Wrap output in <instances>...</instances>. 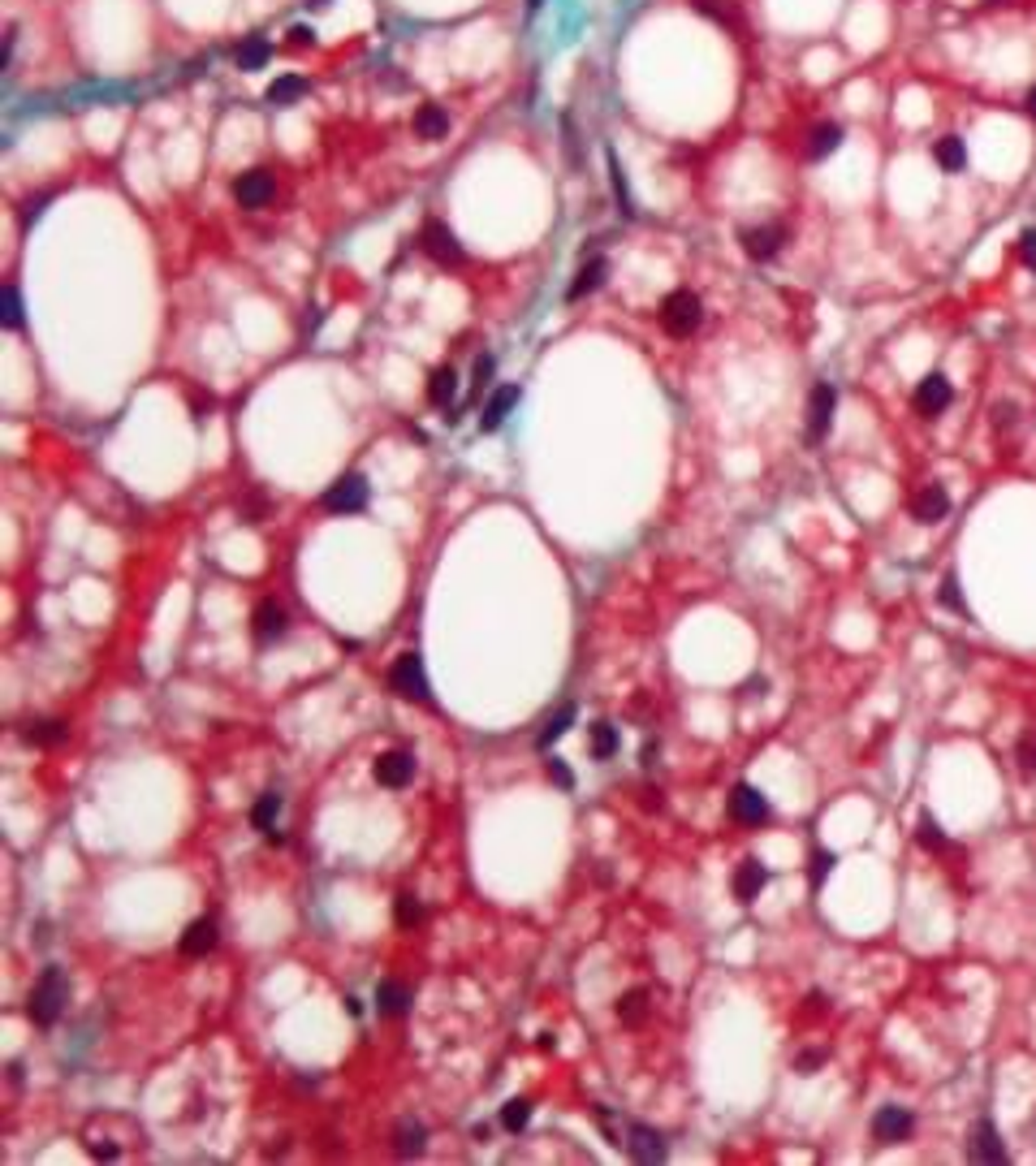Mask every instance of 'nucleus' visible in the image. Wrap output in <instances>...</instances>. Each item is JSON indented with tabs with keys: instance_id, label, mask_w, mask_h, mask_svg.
Returning a JSON list of instances; mask_svg holds the SVG:
<instances>
[{
	"instance_id": "f257e3e1",
	"label": "nucleus",
	"mask_w": 1036,
	"mask_h": 1166,
	"mask_svg": "<svg viewBox=\"0 0 1036 1166\" xmlns=\"http://www.w3.org/2000/svg\"><path fill=\"white\" fill-rule=\"evenodd\" d=\"M65 1003H70V981H65V972L43 968V976L35 981L31 998H26V1015H31V1024L52 1028L61 1015H65Z\"/></svg>"
},
{
	"instance_id": "f03ea898",
	"label": "nucleus",
	"mask_w": 1036,
	"mask_h": 1166,
	"mask_svg": "<svg viewBox=\"0 0 1036 1166\" xmlns=\"http://www.w3.org/2000/svg\"><path fill=\"white\" fill-rule=\"evenodd\" d=\"M389 687L402 700H415V704H432V683L428 670H424V657L419 653H402L389 670Z\"/></svg>"
},
{
	"instance_id": "7ed1b4c3",
	"label": "nucleus",
	"mask_w": 1036,
	"mask_h": 1166,
	"mask_svg": "<svg viewBox=\"0 0 1036 1166\" xmlns=\"http://www.w3.org/2000/svg\"><path fill=\"white\" fill-rule=\"evenodd\" d=\"M700 320H705V303H700V294H691V290H674V294L661 303V324L669 337H691L700 329Z\"/></svg>"
},
{
	"instance_id": "20e7f679",
	"label": "nucleus",
	"mask_w": 1036,
	"mask_h": 1166,
	"mask_svg": "<svg viewBox=\"0 0 1036 1166\" xmlns=\"http://www.w3.org/2000/svg\"><path fill=\"white\" fill-rule=\"evenodd\" d=\"M368 497H372L368 480H363L359 471H350V475H337L329 489H324L320 506H324L329 514H359L363 506H368Z\"/></svg>"
},
{
	"instance_id": "39448f33",
	"label": "nucleus",
	"mask_w": 1036,
	"mask_h": 1166,
	"mask_svg": "<svg viewBox=\"0 0 1036 1166\" xmlns=\"http://www.w3.org/2000/svg\"><path fill=\"white\" fill-rule=\"evenodd\" d=\"M372 778L380 782V787H389V791H402V787L415 778V756L411 751H402V748L380 751V756H376V765H372Z\"/></svg>"
},
{
	"instance_id": "423d86ee",
	"label": "nucleus",
	"mask_w": 1036,
	"mask_h": 1166,
	"mask_svg": "<svg viewBox=\"0 0 1036 1166\" xmlns=\"http://www.w3.org/2000/svg\"><path fill=\"white\" fill-rule=\"evenodd\" d=\"M419 247L428 251L436 264H445V268H458L462 264V247H458V238H453V229L450 225H441V220H428L424 225V234H419Z\"/></svg>"
},
{
	"instance_id": "0eeeda50",
	"label": "nucleus",
	"mask_w": 1036,
	"mask_h": 1166,
	"mask_svg": "<svg viewBox=\"0 0 1036 1166\" xmlns=\"http://www.w3.org/2000/svg\"><path fill=\"white\" fill-rule=\"evenodd\" d=\"M911 1127H916V1119H911V1110H902V1106H881L877 1115H873V1136H877V1145H902V1141L911 1136Z\"/></svg>"
},
{
	"instance_id": "6e6552de",
	"label": "nucleus",
	"mask_w": 1036,
	"mask_h": 1166,
	"mask_svg": "<svg viewBox=\"0 0 1036 1166\" xmlns=\"http://www.w3.org/2000/svg\"><path fill=\"white\" fill-rule=\"evenodd\" d=\"M834 406H838V394H834V385H817L812 397H807V441L817 445L825 441L829 433V424H834Z\"/></svg>"
},
{
	"instance_id": "1a4fd4ad",
	"label": "nucleus",
	"mask_w": 1036,
	"mask_h": 1166,
	"mask_svg": "<svg viewBox=\"0 0 1036 1166\" xmlns=\"http://www.w3.org/2000/svg\"><path fill=\"white\" fill-rule=\"evenodd\" d=\"M730 816H734V821H743V826H764V821L773 816V808H769V799H764L756 787L739 782L734 795H730Z\"/></svg>"
},
{
	"instance_id": "9d476101",
	"label": "nucleus",
	"mask_w": 1036,
	"mask_h": 1166,
	"mask_svg": "<svg viewBox=\"0 0 1036 1166\" xmlns=\"http://www.w3.org/2000/svg\"><path fill=\"white\" fill-rule=\"evenodd\" d=\"M251 631H255L259 644L281 639V635L290 631V613H285V605H281V601H259V605H255V618H251Z\"/></svg>"
},
{
	"instance_id": "9b49d317",
	"label": "nucleus",
	"mask_w": 1036,
	"mask_h": 1166,
	"mask_svg": "<svg viewBox=\"0 0 1036 1166\" xmlns=\"http://www.w3.org/2000/svg\"><path fill=\"white\" fill-rule=\"evenodd\" d=\"M955 402V389H950V380L941 372H929L924 380L916 385V406H919V415H941L946 406Z\"/></svg>"
},
{
	"instance_id": "f8f14e48",
	"label": "nucleus",
	"mask_w": 1036,
	"mask_h": 1166,
	"mask_svg": "<svg viewBox=\"0 0 1036 1166\" xmlns=\"http://www.w3.org/2000/svg\"><path fill=\"white\" fill-rule=\"evenodd\" d=\"M626 1153L635 1158V1162H665V1136L661 1132H652L644 1124H630L626 1127Z\"/></svg>"
},
{
	"instance_id": "ddd939ff",
	"label": "nucleus",
	"mask_w": 1036,
	"mask_h": 1166,
	"mask_svg": "<svg viewBox=\"0 0 1036 1166\" xmlns=\"http://www.w3.org/2000/svg\"><path fill=\"white\" fill-rule=\"evenodd\" d=\"M946 514H950V493H946L941 484H929V489H919V493L911 497V518L924 523V527L941 523Z\"/></svg>"
},
{
	"instance_id": "4468645a",
	"label": "nucleus",
	"mask_w": 1036,
	"mask_h": 1166,
	"mask_svg": "<svg viewBox=\"0 0 1036 1166\" xmlns=\"http://www.w3.org/2000/svg\"><path fill=\"white\" fill-rule=\"evenodd\" d=\"M967 1158H972V1162H1006V1145H1002V1136H997V1127L989 1124V1119H980V1124L972 1127Z\"/></svg>"
},
{
	"instance_id": "2eb2a0df",
	"label": "nucleus",
	"mask_w": 1036,
	"mask_h": 1166,
	"mask_svg": "<svg viewBox=\"0 0 1036 1166\" xmlns=\"http://www.w3.org/2000/svg\"><path fill=\"white\" fill-rule=\"evenodd\" d=\"M786 242V225H756V229H743V251L751 259H773Z\"/></svg>"
},
{
	"instance_id": "dca6fc26",
	"label": "nucleus",
	"mask_w": 1036,
	"mask_h": 1166,
	"mask_svg": "<svg viewBox=\"0 0 1036 1166\" xmlns=\"http://www.w3.org/2000/svg\"><path fill=\"white\" fill-rule=\"evenodd\" d=\"M273 195H276V182L268 178L264 169H251V173H242V178L234 182V199L242 208H264Z\"/></svg>"
},
{
	"instance_id": "f3484780",
	"label": "nucleus",
	"mask_w": 1036,
	"mask_h": 1166,
	"mask_svg": "<svg viewBox=\"0 0 1036 1166\" xmlns=\"http://www.w3.org/2000/svg\"><path fill=\"white\" fill-rule=\"evenodd\" d=\"M518 397H523V389L518 385H501L497 394L484 402V415H480V433H497L501 424H506V415L518 406Z\"/></svg>"
},
{
	"instance_id": "a211bd4d",
	"label": "nucleus",
	"mask_w": 1036,
	"mask_h": 1166,
	"mask_svg": "<svg viewBox=\"0 0 1036 1166\" xmlns=\"http://www.w3.org/2000/svg\"><path fill=\"white\" fill-rule=\"evenodd\" d=\"M216 942H220V929H216V920H212V916H199L195 925L182 933V955H186V959H203L208 950H216Z\"/></svg>"
},
{
	"instance_id": "6ab92c4d",
	"label": "nucleus",
	"mask_w": 1036,
	"mask_h": 1166,
	"mask_svg": "<svg viewBox=\"0 0 1036 1166\" xmlns=\"http://www.w3.org/2000/svg\"><path fill=\"white\" fill-rule=\"evenodd\" d=\"M764 886H769V869H764L761 860H743V864L734 869V899H739V903H756Z\"/></svg>"
},
{
	"instance_id": "aec40b11",
	"label": "nucleus",
	"mask_w": 1036,
	"mask_h": 1166,
	"mask_svg": "<svg viewBox=\"0 0 1036 1166\" xmlns=\"http://www.w3.org/2000/svg\"><path fill=\"white\" fill-rule=\"evenodd\" d=\"M376 1007L380 1015H389V1020H402L406 1011H411V989L402 985V981H380L376 985Z\"/></svg>"
},
{
	"instance_id": "412c9836",
	"label": "nucleus",
	"mask_w": 1036,
	"mask_h": 1166,
	"mask_svg": "<svg viewBox=\"0 0 1036 1166\" xmlns=\"http://www.w3.org/2000/svg\"><path fill=\"white\" fill-rule=\"evenodd\" d=\"M838 147H842V126H838V121H821V126L807 135V156H812V160L834 156Z\"/></svg>"
},
{
	"instance_id": "4be33fe9",
	"label": "nucleus",
	"mask_w": 1036,
	"mask_h": 1166,
	"mask_svg": "<svg viewBox=\"0 0 1036 1166\" xmlns=\"http://www.w3.org/2000/svg\"><path fill=\"white\" fill-rule=\"evenodd\" d=\"M415 135H419V139H445V135H450V113L436 108V104H424V108L415 113Z\"/></svg>"
},
{
	"instance_id": "5701e85b",
	"label": "nucleus",
	"mask_w": 1036,
	"mask_h": 1166,
	"mask_svg": "<svg viewBox=\"0 0 1036 1166\" xmlns=\"http://www.w3.org/2000/svg\"><path fill=\"white\" fill-rule=\"evenodd\" d=\"M453 397H458V372H453V368H436L428 380V402L441 406V411H450Z\"/></svg>"
},
{
	"instance_id": "b1692460",
	"label": "nucleus",
	"mask_w": 1036,
	"mask_h": 1166,
	"mask_svg": "<svg viewBox=\"0 0 1036 1166\" xmlns=\"http://www.w3.org/2000/svg\"><path fill=\"white\" fill-rule=\"evenodd\" d=\"M281 804H285V799H281L276 791H264V795H259V804L251 808V826H255V830L268 834V838H276V816H281Z\"/></svg>"
},
{
	"instance_id": "393cba45",
	"label": "nucleus",
	"mask_w": 1036,
	"mask_h": 1166,
	"mask_svg": "<svg viewBox=\"0 0 1036 1166\" xmlns=\"http://www.w3.org/2000/svg\"><path fill=\"white\" fill-rule=\"evenodd\" d=\"M605 273H609V264H605V259H601V256H592V259H587V264H583V268H579V277H574V285H570V303H574V298H583V294H592V290H601V281H605Z\"/></svg>"
},
{
	"instance_id": "a878e982",
	"label": "nucleus",
	"mask_w": 1036,
	"mask_h": 1166,
	"mask_svg": "<svg viewBox=\"0 0 1036 1166\" xmlns=\"http://www.w3.org/2000/svg\"><path fill=\"white\" fill-rule=\"evenodd\" d=\"M574 717H579V709H574V704L566 700V704H562V709H557V713H553V717L545 722V731L536 734V748H553V743H557V739H562V734H566L570 726H574Z\"/></svg>"
},
{
	"instance_id": "bb28decb",
	"label": "nucleus",
	"mask_w": 1036,
	"mask_h": 1166,
	"mask_svg": "<svg viewBox=\"0 0 1036 1166\" xmlns=\"http://www.w3.org/2000/svg\"><path fill=\"white\" fill-rule=\"evenodd\" d=\"M22 734H26V743H40V748H57L61 739L70 734V726H65L61 717H40V722H31V726H26Z\"/></svg>"
},
{
	"instance_id": "cd10ccee",
	"label": "nucleus",
	"mask_w": 1036,
	"mask_h": 1166,
	"mask_svg": "<svg viewBox=\"0 0 1036 1166\" xmlns=\"http://www.w3.org/2000/svg\"><path fill=\"white\" fill-rule=\"evenodd\" d=\"M393 1145H397V1153H402V1158H415V1153H424V1145H428V1127L415 1124V1119H402V1124H397V1136H393Z\"/></svg>"
},
{
	"instance_id": "c85d7f7f",
	"label": "nucleus",
	"mask_w": 1036,
	"mask_h": 1166,
	"mask_svg": "<svg viewBox=\"0 0 1036 1166\" xmlns=\"http://www.w3.org/2000/svg\"><path fill=\"white\" fill-rule=\"evenodd\" d=\"M933 160H938L946 173H958V169L967 164V147H963L958 135H946V139H938V147H933Z\"/></svg>"
},
{
	"instance_id": "c756f323",
	"label": "nucleus",
	"mask_w": 1036,
	"mask_h": 1166,
	"mask_svg": "<svg viewBox=\"0 0 1036 1166\" xmlns=\"http://www.w3.org/2000/svg\"><path fill=\"white\" fill-rule=\"evenodd\" d=\"M393 920H397L402 929H415V925H424V903H419V894L402 890V894L393 899Z\"/></svg>"
},
{
	"instance_id": "7c9ffc66",
	"label": "nucleus",
	"mask_w": 1036,
	"mask_h": 1166,
	"mask_svg": "<svg viewBox=\"0 0 1036 1166\" xmlns=\"http://www.w3.org/2000/svg\"><path fill=\"white\" fill-rule=\"evenodd\" d=\"M644 1015H648V993L644 989H630V993L618 998V1020H622V1024H639Z\"/></svg>"
},
{
	"instance_id": "2f4dec72",
	"label": "nucleus",
	"mask_w": 1036,
	"mask_h": 1166,
	"mask_svg": "<svg viewBox=\"0 0 1036 1166\" xmlns=\"http://www.w3.org/2000/svg\"><path fill=\"white\" fill-rule=\"evenodd\" d=\"M527 1124H531V1102H527V1097H514V1102H506V1106H501V1127H506V1132H514V1136H518V1132H523Z\"/></svg>"
},
{
	"instance_id": "473e14b6",
	"label": "nucleus",
	"mask_w": 1036,
	"mask_h": 1166,
	"mask_svg": "<svg viewBox=\"0 0 1036 1166\" xmlns=\"http://www.w3.org/2000/svg\"><path fill=\"white\" fill-rule=\"evenodd\" d=\"M303 91H307V82L298 79V74H285V79H276L273 87H268V104H294Z\"/></svg>"
},
{
	"instance_id": "72a5a7b5",
	"label": "nucleus",
	"mask_w": 1036,
	"mask_h": 1166,
	"mask_svg": "<svg viewBox=\"0 0 1036 1166\" xmlns=\"http://www.w3.org/2000/svg\"><path fill=\"white\" fill-rule=\"evenodd\" d=\"M613 751H618V731H613L609 722H596V726H592V756H596V760H609Z\"/></svg>"
},
{
	"instance_id": "f704fd0d",
	"label": "nucleus",
	"mask_w": 1036,
	"mask_h": 1166,
	"mask_svg": "<svg viewBox=\"0 0 1036 1166\" xmlns=\"http://www.w3.org/2000/svg\"><path fill=\"white\" fill-rule=\"evenodd\" d=\"M268 52H273L268 40H259V35H255V40H247L242 48H238V65H242V70H259V65L268 61Z\"/></svg>"
},
{
	"instance_id": "c9c22d12",
	"label": "nucleus",
	"mask_w": 1036,
	"mask_h": 1166,
	"mask_svg": "<svg viewBox=\"0 0 1036 1166\" xmlns=\"http://www.w3.org/2000/svg\"><path fill=\"white\" fill-rule=\"evenodd\" d=\"M0 320H5V329H9V333H18L22 329V294H18V285H14V281L5 285V316Z\"/></svg>"
},
{
	"instance_id": "e433bc0d",
	"label": "nucleus",
	"mask_w": 1036,
	"mask_h": 1166,
	"mask_svg": "<svg viewBox=\"0 0 1036 1166\" xmlns=\"http://www.w3.org/2000/svg\"><path fill=\"white\" fill-rule=\"evenodd\" d=\"M609 173H613V195H618V208H622V217H635V203H630V186L622 178V164L609 156Z\"/></svg>"
},
{
	"instance_id": "4c0bfd02",
	"label": "nucleus",
	"mask_w": 1036,
	"mask_h": 1166,
	"mask_svg": "<svg viewBox=\"0 0 1036 1166\" xmlns=\"http://www.w3.org/2000/svg\"><path fill=\"white\" fill-rule=\"evenodd\" d=\"M1015 760H1019V770L1028 773V778H1036V734H1023L1015 743Z\"/></svg>"
},
{
	"instance_id": "58836bf2",
	"label": "nucleus",
	"mask_w": 1036,
	"mask_h": 1166,
	"mask_svg": "<svg viewBox=\"0 0 1036 1166\" xmlns=\"http://www.w3.org/2000/svg\"><path fill=\"white\" fill-rule=\"evenodd\" d=\"M919 843L929 851H946V834H941V826L933 816H919Z\"/></svg>"
},
{
	"instance_id": "ea45409f",
	"label": "nucleus",
	"mask_w": 1036,
	"mask_h": 1166,
	"mask_svg": "<svg viewBox=\"0 0 1036 1166\" xmlns=\"http://www.w3.org/2000/svg\"><path fill=\"white\" fill-rule=\"evenodd\" d=\"M834 864H838V855H834V851H817V855H812V869H807V877H812V886H821L825 877H829V869H834Z\"/></svg>"
},
{
	"instance_id": "a19ab883",
	"label": "nucleus",
	"mask_w": 1036,
	"mask_h": 1166,
	"mask_svg": "<svg viewBox=\"0 0 1036 1166\" xmlns=\"http://www.w3.org/2000/svg\"><path fill=\"white\" fill-rule=\"evenodd\" d=\"M941 605H946V610H955V613H963V610H967V605H963V596H958V579H955V574H946V579H941Z\"/></svg>"
},
{
	"instance_id": "79ce46f5",
	"label": "nucleus",
	"mask_w": 1036,
	"mask_h": 1166,
	"mask_svg": "<svg viewBox=\"0 0 1036 1166\" xmlns=\"http://www.w3.org/2000/svg\"><path fill=\"white\" fill-rule=\"evenodd\" d=\"M545 770H548V778H553V782H557L562 791H570V787H574V773H570L566 760H557V756H553V760H548Z\"/></svg>"
},
{
	"instance_id": "37998d69",
	"label": "nucleus",
	"mask_w": 1036,
	"mask_h": 1166,
	"mask_svg": "<svg viewBox=\"0 0 1036 1166\" xmlns=\"http://www.w3.org/2000/svg\"><path fill=\"white\" fill-rule=\"evenodd\" d=\"M821 1063H825V1049H803L799 1059H795V1071H799V1076H812Z\"/></svg>"
},
{
	"instance_id": "c03bdc74",
	"label": "nucleus",
	"mask_w": 1036,
	"mask_h": 1166,
	"mask_svg": "<svg viewBox=\"0 0 1036 1166\" xmlns=\"http://www.w3.org/2000/svg\"><path fill=\"white\" fill-rule=\"evenodd\" d=\"M1019 259L1028 264V268H1036V229H1023L1019 234Z\"/></svg>"
},
{
	"instance_id": "a18cd8bd",
	"label": "nucleus",
	"mask_w": 1036,
	"mask_h": 1166,
	"mask_svg": "<svg viewBox=\"0 0 1036 1166\" xmlns=\"http://www.w3.org/2000/svg\"><path fill=\"white\" fill-rule=\"evenodd\" d=\"M43 203H48V195H43V199H31V203L22 208V225H26L31 217H40V212H43Z\"/></svg>"
},
{
	"instance_id": "49530a36",
	"label": "nucleus",
	"mask_w": 1036,
	"mask_h": 1166,
	"mask_svg": "<svg viewBox=\"0 0 1036 1166\" xmlns=\"http://www.w3.org/2000/svg\"><path fill=\"white\" fill-rule=\"evenodd\" d=\"M290 40H294V43H312V26H294V31H290Z\"/></svg>"
},
{
	"instance_id": "de8ad7c7",
	"label": "nucleus",
	"mask_w": 1036,
	"mask_h": 1166,
	"mask_svg": "<svg viewBox=\"0 0 1036 1166\" xmlns=\"http://www.w3.org/2000/svg\"><path fill=\"white\" fill-rule=\"evenodd\" d=\"M1028 113H1032V117H1036V87H1032V91H1028Z\"/></svg>"
},
{
	"instance_id": "09e8293b",
	"label": "nucleus",
	"mask_w": 1036,
	"mask_h": 1166,
	"mask_svg": "<svg viewBox=\"0 0 1036 1166\" xmlns=\"http://www.w3.org/2000/svg\"><path fill=\"white\" fill-rule=\"evenodd\" d=\"M527 5H531V9H540V5H545V0H527Z\"/></svg>"
},
{
	"instance_id": "8fccbe9b",
	"label": "nucleus",
	"mask_w": 1036,
	"mask_h": 1166,
	"mask_svg": "<svg viewBox=\"0 0 1036 1166\" xmlns=\"http://www.w3.org/2000/svg\"><path fill=\"white\" fill-rule=\"evenodd\" d=\"M994 5H1002V0H994Z\"/></svg>"
}]
</instances>
